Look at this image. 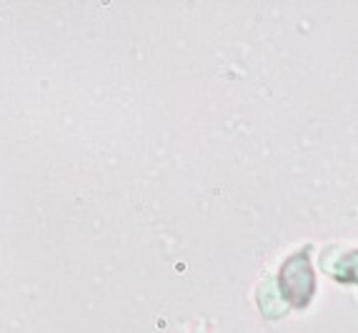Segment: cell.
Segmentation results:
<instances>
[{
    "mask_svg": "<svg viewBox=\"0 0 358 333\" xmlns=\"http://www.w3.org/2000/svg\"><path fill=\"white\" fill-rule=\"evenodd\" d=\"M308 248L296 250L291 258H286L278 271V293L286 301L288 309H306L310 304V298L316 293V274L310 268Z\"/></svg>",
    "mask_w": 358,
    "mask_h": 333,
    "instance_id": "cell-1",
    "label": "cell"
},
{
    "mask_svg": "<svg viewBox=\"0 0 358 333\" xmlns=\"http://www.w3.org/2000/svg\"><path fill=\"white\" fill-rule=\"evenodd\" d=\"M321 268L331 278L341 283L358 285V248L356 250H341L336 246L326 248L321 253Z\"/></svg>",
    "mask_w": 358,
    "mask_h": 333,
    "instance_id": "cell-2",
    "label": "cell"
},
{
    "mask_svg": "<svg viewBox=\"0 0 358 333\" xmlns=\"http://www.w3.org/2000/svg\"><path fill=\"white\" fill-rule=\"evenodd\" d=\"M258 306H261V311L268 316V318H281V316H286L288 306L281 298V293H278V288H275L273 278L258 285Z\"/></svg>",
    "mask_w": 358,
    "mask_h": 333,
    "instance_id": "cell-3",
    "label": "cell"
},
{
    "mask_svg": "<svg viewBox=\"0 0 358 333\" xmlns=\"http://www.w3.org/2000/svg\"><path fill=\"white\" fill-rule=\"evenodd\" d=\"M193 333H208V331H206V328H198V331H193Z\"/></svg>",
    "mask_w": 358,
    "mask_h": 333,
    "instance_id": "cell-4",
    "label": "cell"
}]
</instances>
